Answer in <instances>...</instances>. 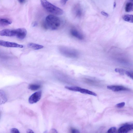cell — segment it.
Instances as JSON below:
<instances>
[{
    "mask_svg": "<svg viewBox=\"0 0 133 133\" xmlns=\"http://www.w3.org/2000/svg\"><path fill=\"white\" fill-rule=\"evenodd\" d=\"M16 29H5L0 31V35L2 36L13 37L16 36Z\"/></svg>",
    "mask_w": 133,
    "mask_h": 133,
    "instance_id": "8992f818",
    "label": "cell"
},
{
    "mask_svg": "<svg viewBox=\"0 0 133 133\" xmlns=\"http://www.w3.org/2000/svg\"><path fill=\"white\" fill-rule=\"evenodd\" d=\"M18 1L21 3H23L25 2V0H18Z\"/></svg>",
    "mask_w": 133,
    "mask_h": 133,
    "instance_id": "f546056e",
    "label": "cell"
},
{
    "mask_svg": "<svg viewBox=\"0 0 133 133\" xmlns=\"http://www.w3.org/2000/svg\"><path fill=\"white\" fill-rule=\"evenodd\" d=\"M116 6V3L115 2L114 3V7L115 8Z\"/></svg>",
    "mask_w": 133,
    "mask_h": 133,
    "instance_id": "4dcf8cb0",
    "label": "cell"
},
{
    "mask_svg": "<svg viewBox=\"0 0 133 133\" xmlns=\"http://www.w3.org/2000/svg\"><path fill=\"white\" fill-rule=\"evenodd\" d=\"M41 87L39 85L36 84H31L30 85L28 88L29 89L32 90H36L39 89Z\"/></svg>",
    "mask_w": 133,
    "mask_h": 133,
    "instance_id": "ac0fdd59",
    "label": "cell"
},
{
    "mask_svg": "<svg viewBox=\"0 0 133 133\" xmlns=\"http://www.w3.org/2000/svg\"><path fill=\"white\" fill-rule=\"evenodd\" d=\"M27 133H34V132L31 129H28L27 131Z\"/></svg>",
    "mask_w": 133,
    "mask_h": 133,
    "instance_id": "f1b7e54d",
    "label": "cell"
},
{
    "mask_svg": "<svg viewBox=\"0 0 133 133\" xmlns=\"http://www.w3.org/2000/svg\"><path fill=\"white\" fill-rule=\"evenodd\" d=\"M79 92L82 93L87 94L94 96H97V95L95 93L84 89L81 88Z\"/></svg>",
    "mask_w": 133,
    "mask_h": 133,
    "instance_id": "2e32d148",
    "label": "cell"
},
{
    "mask_svg": "<svg viewBox=\"0 0 133 133\" xmlns=\"http://www.w3.org/2000/svg\"><path fill=\"white\" fill-rule=\"evenodd\" d=\"M58 50L62 55L67 57L76 58L79 55L78 52L76 50L65 46H59Z\"/></svg>",
    "mask_w": 133,
    "mask_h": 133,
    "instance_id": "3957f363",
    "label": "cell"
},
{
    "mask_svg": "<svg viewBox=\"0 0 133 133\" xmlns=\"http://www.w3.org/2000/svg\"><path fill=\"white\" fill-rule=\"evenodd\" d=\"M72 12L75 17L80 18L82 14V10L79 4H77L75 5L72 9Z\"/></svg>",
    "mask_w": 133,
    "mask_h": 133,
    "instance_id": "52a82bcc",
    "label": "cell"
},
{
    "mask_svg": "<svg viewBox=\"0 0 133 133\" xmlns=\"http://www.w3.org/2000/svg\"><path fill=\"white\" fill-rule=\"evenodd\" d=\"M101 13L102 15H103L104 16H105L107 17H108V14L105 12L102 11L101 12Z\"/></svg>",
    "mask_w": 133,
    "mask_h": 133,
    "instance_id": "4316f807",
    "label": "cell"
},
{
    "mask_svg": "<svg viewBox=\"0 0 133 133\" xmlns=\"http://www.w3.org/2000/svg\"><path fill=\"white\" fill-rule=\"evenodd\" d=\"M50 131H51V132H55V133H57V131L56 130L54 129H51Z\"/></svg>",
    "mask_w": 133,
    "mask_h": 133,
    "instance_id": "83f0119b",
    "label": "cell"
},
{
    "mask_svg": "<svg viewBox=\"0 0 133 133\" xmlns=\"http://www.w3.org/2000/svg\"><path fill=\"white\" fill-rule=\"evenodd\" d=\"M107 88L114 91L118 92L122 91H128L129 89L123 86L120 85H109Z\"/></svg>",
    "mask_w": 133,
    "mask_h": 133,
    "instance_id": "30bf717a",
    "label": "cell"
},
{
    "mask_svg": "<svg viewBox=\"0 0 133 133\" xmlns=\"http://www.w3.org/2000/svg\"><path fill=\"white\" fill-rule=\"evenodd\" d=\"M116 130V127H113L109 129L108 131L107 132L108 133H114L115 132Z\"/></svg>",
    "mask_w": 133,
    "mask_h": 133,
    "instance_id": "ffe728a7",
    "label": "cell"
},
{
    "mask_svg": "<svg viewBox=\"0 0 133 133\" xmlns=\"http://www.w3.org/2000/svg\"><path fill=\"white\" fill-rule=\"evenodd\" d=\"M71 132L73 133H76L79 132L78 130L74 128L71 129Z\"/></svg>",
    "mask_w": 133,
    "mask_h": 133,
    "instance_id": "cb8c5ba5",
    "label": "cell"
},
{
    "mask_svg": "<svg viewBox=\"0 0 133 133\" xmlns=\"http://www.w3.org/2000/svg\"><path fill=\"white\" fill-rule=\"evenodd\" d=\"M115 71L121 75H124L125 74L126 70L122 68H116L115 69Z\"/></svg>",
    "mask_w": 133,
    "mask_h": 133,
    "instance_id": "d6986e66",
    "label": "cell"
},
{
    "mask_svg": "<svg viewBox=\"0 0 133 133\" xmlns=\"http://www.w3.org/2000/svg\"><path fill=\"white\" fill-rule=\"evenodd\" d=\"M71 35L73 37L79 40H82L84 39L83 35L77 30L72 29L70 31Z\"/></svg>",
    "mask_w": 133,
    "mask_h": 133,
    "instance_id": "8fae6325",
    "label": "cell"
},
{
    "mask_svg": "<svg viewBox=\"0 0 133 133\" xmlns=\"http://www.w3.org/2000/svg\"><path fill=\"white\" fill-rule=\"evenodd\" d=\"M38 25V23L36 21L33 22L32 24L31 25L33 27L36 26Z\"/></svg>",
    "mask_w": 133,
    "mask_h": 133,
    "instance_id": "484cf974",
    "label": "cell"
},
{
    "mask_svg": "<svg viewBox=\"0 0 133 133\" xmlns=\"http://www.w3.org/2000/svg\"><path fill=\"white\" fill-rule=\"evenodd\" d=\"M29 48L35 50H38L43 48V46L34 43H30L28 45Z\"/></svg>",
    "mask_w": 133,
    "mask_h": 133,
    "instance_id": "4fadbf2b",
    "label": "cell"
},
{
    "mask_svg": "<svg viewBox=\"0 0 133 133\" xmlns=\"http://www.w3.org/2000/svg\"><path fill=\"white\" fill-rule=\"evenodd\" d=\"M0 45L1 46L6 47L22 48L23 46L16 43L0 40Z\"/></svg>",
    "mask_w": 133,
    "mask_h": 133,
    "instance_id": "277c9868",
    "label": "cell"
},
{
    "mask_svg": "<svg viewBox=\"0 0 133 133\" xmlns=\"http://www.w3.org/2000/svg\"><path fill=\"white\" fill-rule=\"evenodd\" d=\"M125 10L127 12L133 11V3H127L125 6Z\"/></svg>",
    "mask_w": 133,
    "mask_h": 133,
    "instance_id": "9a60e30c",
    "label": "cell"
},
{
    "mask_svg": "<svg viewBox=\"0 0 133 133\" xmlns=\"http://www.w3.org/2000/svg\"><path fill=\"white\" fill-rule=\"evenodd\" d=\"M130 1L133 2V0H130Z\"/></svg>",
    "mask_w": 133,
    "mask_h": 133,
    "instance_id": "1f68e13d",
    "label": "cell"
},
{
    "mask_svg": "<svg viewBox=\"0 0 133 133\" xmlns=\"http://www.w3.org/2000/svg\"><path fill=\"white\" fill-rule=\"evenodd\" d=\"M68 0H61L60 2L61 4L62 5H65L66 2Z\"/></svg>",
    "mask_w": 133,
    "mask_h": 133,
    "instance_id": "d4e9b609",
    "label": "cell"
},
{
    "mask_svg": "<svg viewBox=\"0 0 133 133\" xmlns=\"http://www.w3.org/2000/svg\"><path fill=\"white\" fill-rule=\"evenodd\" d=\"M125 74L128 77L133 79V72L126 71Z\"/></svg>",
    "mask_w": 133,
    "mask_h": 133,
    "instance_id": "44dd1931",
    "label": "cell"
},
{
    "mask_svg": "<svg viewBox=\"0 0 133 133\" xmlns=\"http://www.w3.org/2000/svg\"><path fill=\"white\" fill-rule=\"evenodd\" d=\"M125 105V103L124 102H122L117 104L116 106L119 108H121L123 107Z\"/></svg>",
    "mask_w": 133,
    "mask_h": 133,
    "instance_id": "7402d4cb",
    "label": "cell"
},
{
    "mask_svg": "<svg viewBox=\"0 0 133 133\" xmlns=\"http://www.w3.org/2000/svg\"><path fill=\"white\" fill-rule=\"evenodd\" d=\"M43 7L48 12L53 14L61 15L63 13L61 8L51 4L47 0H40Z\"/></svg>",
    "mask_w": 133,
    "mask_h": 133,
    "instance_id": "7a4b0ae2",
    "label": "cell"
},
{
    "mask_svg": "<svg viewBox=\"0 0 133 133\" xmlns=\"http://www.w3.org/2000/svg\"><path fill=\"white\" fill-rule=\"evenodd\" d=\"M12 21L11 19L7 18H1L0 20V26H8L11 24Z\"/></svg>",
    "mask_w": 133,
    "mask_h": 133,
    "instance_id": "7c38bea8",
    "label": "cell"
},
{
    "mask_svg": "<svg viewBox=\"0 0 133 133\" xmlns=\"http://www.w3.org/2000/svg\"><path fill=\"white\" fill-rule=\"evenodd\" d=\"M133 130V124H125L121 127L118 130V132L121 133H125Z\"/></svg>",
    "mask_w": 133,
    "mask_h": 133,
    "instance_id": "9c48e42d",
    "label": "cell"
},
{
    "mask_svg": "<svg viewBox=\"0 0 133 133\" xmlns=\"http://www.w3.org/2000/svg\"><path fill=\"white\" fill-rule=\"evenodd\" d=\"M65 88L70 90L78 92H80V90L81 88L79 87L74 86L69 87L66 86L65 87Z\"/></svg>",
    "mask_w": 133,
    "mask_h": 133,
    "instance_id": "e0dca14e",
    "label": "cell"
},
{
    "mask_svg": "<svg viewBox=\"0 0 133 133\" xmlns=\"http://www.w3.org/2000/svg\"><path fill=\"white\" fill-rule=\"evenodd\" d=\"M41 96V91L36 92L32 94L29 97V102L32 104L37 102L40 99Z\"/></svg>",
    "mask_w": 133,
    "mask_h": 133,
    "instance_id": "5b68a950",
    "label": "cell"
},
{
    "mask_svg": "<svg viewBox=\"0 0 133 133\" xmlns=\"http://www.w3.org/2000/svg\"><path fill=\"white\" fill-rule=\"evenodd\" d=\"M123 19L125 21L128 22L133 23V15H126L123 17Z\"/></svg>",
    "mask_w": 133,
    "mask_h": 133,
    "instance_id": "5bb4252c",
    "label": "cell"
},
{
    "mask_svg": "<svg viewBox=\"0 0 133 133\" xmlns=\"http://www.w3.org/2000/svg\"><path fill=\"white\" fill-rule=\"evenodd\" d=\"M16 37L20 39H24L27 34V31L24 28H21L17 29Z\"/></svg>",
    "mask_w": 133,
    "mask_h": 133,
    "instance_id": "ba28073f",
    "label": "cell"
},
{
    "mask_svg": "<svg viewBox=\"0 0 133 133\" xmlns=\"http://www.w3.org/2000/svg\"><path fill=\"white\" fill-rule=\"evenodd\" d=\"M10 131L11 133H19V132L18 130L16 128H12L10 130Z\"/></svg>",
    "mask_w": 133,
    "mask_h": 133,
    "instance_id": "603a6c76",
    "label": "cell"
},
{
    "mask_svg": "<svg viewBox=\"0 0 133 133\" xmlns=\"http://www.w3.org/2000/svg\"><path fill=\"white\" fill-rule=\"evenodd\" d=\"M61 24L59 18L53 15H49L46 17L42 26L46 29L55 30L58 28Z\"/></svg>",
    "mask_w": 133,
    "mask_h": 133,
    "instance_id": "6da1fadb",
    "label": "cell"
}]
</instances>
